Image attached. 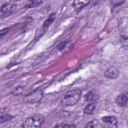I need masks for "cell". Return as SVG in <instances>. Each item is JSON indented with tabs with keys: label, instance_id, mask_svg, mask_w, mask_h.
Here are the masks:
<instances>
[{
	"label": "cell",
	"instance_id": "obj_1",
	"mask_svg": "<svg viewBox=\"0 0 128 128\" xmlns=\"http://www.w3.org/2000/svg\"><path fill=\"white\" fill-rule=\"evenodd\" d=\"M81 97V91L79 89H73L70 91H67L62 99V103L66 106H73L75 105Z\"/></svg>",
	"mask_w": 128,
	"mask_h": 128
},
{
	"label": "cell",
	"instance_id": "obj_2",
	"mask_svg": "<svg viewBox=\"0 0 128 128\" xmlns=\"http://www.w3.org/2000/svg\"><path fill=\"white\" fill-rule=\"evenodd\" d=\"M43 122L44 118L42 115H33L23 122L22 128H40Z\"/></svg>",
	"mask_w": 128,
	"mask_h": 128
},
{
	"label": "cell",
	"instance_id": "obj_3",
	"mask_svg": "<svg viewBox=\"0 0 128 128\" xmlns=\"http://www.w3.org/2000/svg\"><path fill=\"white\" fill-rule=\"evenodd\" d=\"M44 97V92L42 89H37L31 93H29L27 96H25L24 98V101L27 102V103H38L42 100V98Z\"/></svg>",
	"mask_w": 128,
	"mask_h": 128
},
{
	"label": "cell",
	"instance_id": "obj_4",
	"mask_svg": "<svg viewBox=\"0 0 128 128\" xmlns=\"http://www.w3.org/2000/svg\"><path fill=\"white\" fill-rule=\"evenodd\" d=\"M16 6L13 3H5L4 5H2L1 10H0V16L1 18H5L7 16H9L14 10H15Z\"/></svg>",
	"mask_w": 128,
	"mask_h": 128
},
{
	"label": "cell",
	"instance_id": "obj_5",
	"mask_svg": "<svg viewBox=\"0 0 128 128\" xmlns=\"http://www.w3.org/2000/svg\"><path fill=\"white\" fill-rule=\"evenodd\" d=\"M104 128H117V118L115 116H105L102 118Z\"/></svg>",
	"mask_w": 128,
	"mask_h": 128
},
{
	"label": "cell",
	"instance_id": "obj_6",
	"mask_svg": "<svg viewBox=\"0 0 128 128\" xmlns=\"http://www.w3.org/2000/svg\"><path fill=\"white\" fill-rule=\"evenodd\" d=\"M118 75H119V71H118V69L115 68V67H110V68H108V69L106 70L105 74H104V76H105L106 78H108V79H115V78L118 77Z\"/></svg>",
	"mask_w": 128,
	"mask_h": 128
},
{
	"label": "cell",
	"instance_id": "obj_7",
	"mask_svg": "<svg viewBox=\"0 0 128 128\" xmlns=\"http://www.w3.org/2000/svg\"><path fill=\"white\" fill-rule=\"evenodd\" d=\"M115 102H116V104H117L118 106H120V107H125V106L128 104V96H127V95H124V94L119 95V96L116 97Z\"/></svg>",
	"mask_w": 128,
	"mask_h": 128
},
{
	"label": "cell",
	"instance_id": "obj_8",
	"mask_svg": "<svg viewBox=\"0 0 128 128\" xmlns=\"http://www.w3.org/2000/svg\"><path fill=\"white\" fill-rule=\"evenodd\" d=\"M98 98H99L98 94H97L96 92H94V91L88 92V93L85 95V100H86L87 102H89V103H94L96 100H98Z\"/></svg>",
	"mask_w": 128,
	"mask_h": 128
},
{
	"label": "cell",
	"instance_id": "obj_9",
	"mask_svg": "<svg viewBox=\"0 0 128 128\" xmlns=\"http://www.w3.org/2000/svg\"><path fill=\"white\" fill-rule=\"evenodd\" d=\"M95 110H96V103L94 102V103H89V104H87V105L85 106L83 112H84L85 115H91V114H93V113L95 112Z\"/></svg>",
	"mask_w": 128,
	"mask_h": 128
},
{
	"label": "cell",
	"instance_id": "obj_10",
	"mask_svg": "<svg viewBox=\"0 0 128 128\" xmlns=\"http://www.w3.org/2000/svg\"><path fill=\"white\" fill-rule=\"evenodd\" d=\"M86 5H88V2H85V1H75V2H73V7L75 8L76 11L81 10Z\"/></svg>",
	"mask_w": 128,
	"mask_h": 128
},
{
	"label": "cell",
	"instance_id": "obj_11",
	"mask_svg": "<svg viewBox=\"0 0 128 128\" xmlns=\"http://www.w3.org/2000/svg\"><path fill=\"white\" fill-rule=\"evenodd\" d=\"M83 128H102V127H101V125H100V123H99L98 121L94 120V121L88 122Z\"/></svg>",
	"mask_w": 128,
	"mask_h": 128
},
{
	"label": "cell",
	"instance_id": "obj_12",
	"mask_svg": "<svg viewBox=\"0 0 128 128\" xmlns=\"http://www.w3.org/2000/svg\"><path fill=\"white\" fill-rule=\"evenodd\" d=\"M120 44L125 49H128V36H122L120 38Z\"/></svg>",
	"mask_w": 128,
	"mask_h": 128
},
{
	"label": "cell",
	"instance_id": "obj_13",
	"mask_svg": "<svg viewBox=\"0 0 128 128\" xmlns=\"http://www.w3.org/2000/svg\"><path fill=\"white\" fill-rule=\"evenodd\" d=\"M22 92H23V87H22V86H17V87L14 88V90H12L11 94L14 95V96H18V95H20Z\"/></svg>",
	"mask_w": 128,
	"mask_h": 128
},
{
	"label": "cell",
	"instance_id": "obj_14",
	"mask_svg": "<svg viewBox=\"0 0 128 128\" xmlns=\"http://www.w3.org/2000/svg\"><path fill=\"white\" fill-rule=\"evenodd\" d=\"M42 2L41 1H29L27 4H26V7L27 8H33V7H36L38 5H40Z\"/></svg>",
	"mask_w": 128,
	"mask_h": 128
},
{
	"label": "cell",
	"instance_id": "obj_15",
	"mask_svg": "<svg viewBox=\"0 0 128 128\" xmlns=\"http://www.w3.org/2000/svg\"><path fill=\"white\" fill-rule=\"evenodd\" d=\"M54 16H55L54 14H52V15H50V17H49V19H47V20H46V21L44 22V26H43V27H44V30H46V29H47V27H49V26H50V24H51V22H52V21L54 20Z\"/></svg>",
	"mask_w": 128,
	"mask_h": 128
},
{
	"label": "cell",
	"instance_id": "obj_16",
	"mask_svg": "<svg viewBox=\"0 0 128 128\" xmlns=\"http://www.w3.org/2000/svg\"><path fill=\"white\" fill-rule=\"evenodd\" d=\"M12 118H13V117H12L11 115H8V114L1 115V117H0V122H1V123H4V122H6V121L11 120Z\"/></svg>",
	"mask_w": 128,
	"mask_h": 128
},
{
	"label": "cell",
	"instance_id": "obj_17",
	"mask_svg": "<svg viewBox=\"0 0 128 128\" xmlns=\"http://www.w3.org/2000/svg\"><path fill=\"white\" fill-rule=\"evenodd\" d=\"M62 128H76L74 124H64L62 125Z\"/></svg>",
	"mask_w": 128,
	"mask_h": 128
},
{
	"label": "cell",
	"instance_id": "obj_18",
	"mask_svg": "<svg viewBox=\"0 0 128 128\" xmlns=\"http://www.w3.org/2000/svg\"><path fill=\"white\" fill-rule=\"evenodd\" d=\"M122 3H124V1H118V2H115V1H111V5L112 6H117V5H121Z\"/></svg>",
	"mask_w": 128,
	"mask_h": 128
},
{
	"label": "cell",
	"instance_id": "obj_19",
	"mask_svg": "<svg viewBox=\"0 0 128 128\" xmlns=\"http://www.w3.org/2000/svg\"><path fill=\"white\" fill-rule=\"evenodd\" d=\"M8 30H9L8 28H5V29H3V30L1 31V34H0V37H3V36H4V34H5V33H6V32H7Z\"/></svg>",
	"mask_w": 128,
	"mask_h": 128
},
{
	"label": "cell",
	"instance_id": "obj_20",
	"mask_svg": "<svg viewBox=\"0 0 128 128\" xmlns=\"http://www.w3.org/2000/svg\"><path fill=\"white\" fill-rule=\"evenodd\" d=\"M54 128H62V125H57V126H55Z\"/></svg>",
	"mask_w": 128,
	"mask_h": 128
},
{
	"label": "cell",
	"instance_id": "obj_21",
	"mask_svg": "<svg viewBox=\"0 0 128 128\" xmlns=\"http://www.w3.org/2000/svg\"><path fill=\"white\" fill-rule=\"evenodd\" d=\"M127 127H128V121H127Z\"/></svg>",
	"mask_w": 128,
	"mask_h": 128
}]
</instances>
